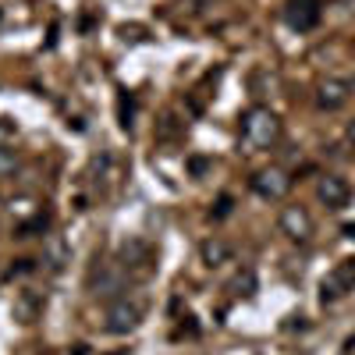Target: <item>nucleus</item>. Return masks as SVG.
<instances>
[{
	"label": "nucleus",
	"mask_w": 355,
	"mask_h": 355,
	"mask_svg": "<svg viewBox=\"0 0 355 355\" xmlns=\"http://www.w3.org/2000/svg\"><path fill=\"white\" fill-rule=\"evenodd\" d=\"M89 288H93V295H100V299H121V291H125V270H121V263L117 266H100V270L89 274Z\"/></svg>",
	"instance_id": "6e6552de"
},
{
	"label": "nucleus",
	"mask_w": 355,
	"mask_h": 355,
	"mask_svg": "<svg viewBox=\"0 0 355 355\" xmlns=\"http://www.w3.org/2000/svg\"><path fill=\"white\" fill-rule=\"evenodd\" d=\"M93 174H96L93 182H96L100 192H114L117 182L125 178V164H121V157H117V153H100L93 160Z\"/></svg>",
	"instance_id": "9b49d317"
},
{
	"label": "nucleus",
	"mask_w": 355,
	"mask_h": 355,
	"mask_svg": "<svg viewBox=\"0 0 355 355\" xmlns=\"http://www.w3.org/2000/svg\"><path fill=\"white\" fill-rule=\"evenodd\" d=\"M316 199L327 206V210H345L348 199H352V189H348L345 178H338V174H323L320 182H316Z\"/></svg>",
	"instance_id": "9d476101"
},
{
	"label": "nucleus",
	"mask_w": 355,
	"mask_h": 355,
	"mask_svg": "<svg viewBox=\"0 0 355 355\" xmlns=\"http://www.w3.org/2000/svg\"><path fill=\"white\" fill-rule=\"evenodd\" d=\"M277 139H281V117L270 107H249L242 114V142L252 153L270 150Z\"/></svg>",
	"instance_id": "f257e3e1"
},
{
	"label": "nucleus",
	"mask_w": 355,
	"mask_h": 355,
	"mask_svg": "<svg viewBox=\"0 0 355 355\" xmlns=\"http://www.w3.org/2000/svg\"><path fill=\"white\" fill-rule=\"evenodd\" d=\"M348 142H352V146H355V121H352V125H348Z\"/></svg>",
	"instance_id": "a211bd4d"
},
{
	"label": "nucleus",
	"mask_w": 355,
	"mask_h": 355,
	"mask_svg": "<svg viewBox=\"0 0 355 355\" xmlns=\"http://www.w3.org/2000/svg\"><path fill=\"white\" fill-rule=\"evenodd\" d=\"M345 234H348V239H355V224H345Z\"/></svg>",
	"instance_id": "6ab92c4d"
},
{
	"label": "nucleus",
	"mask_w": 355,
	"mask_h": 355,
	"mask_svg": "<svg viewBox=\"0 0 355 355\" xmlns=\"http://www.w3.org/2000/svg\"><path fill=\"white\" fill-rule=\"evenodd\" d=\"M15 316H18L21 323H33V320L40 316V299H36V295L21 291V295H18V302H15Z\"/></svg>",
	"instance_id": "4468645a"
},
{
	"label": "nucleus",
	"mask_w": 355,
	"mask_h": 355,
	"mask_svg": "<svg viewBox=\"0 0 355 355\" xmlns=\"http://www.w3.org/2000/svg\"><path fill=\"white\" fill-rule=\"evenodd\" d=\"M320 15H323L320 0H288L284 4V21H288V28H295V33H309V28H316Z\"/></svg>",
	"instance_id": "0eeeda50"
},
{
	"label": "nucleus",
	"mask_w": 355,
	"mask_h": 355,
	"mask_svg": "<svg viewBox=\"0 0 355 355\" xmlns=\"http://www.w3.org/2000/svg\"><path fill=\"white\" fill-rule=\"evenodd\" d=\"M348 100H352V82H345V78H323V82L316 85V107H320V110L334 114V110H341Z\"/></svg>",
	"instance_id": "1a4fd4ad"
},
{
	"label": "nucleus",
	"mask_w": 355,
	"mask_h": 355,
	"mask_svg": "<svg viewBox=\"0 0 355 355\" xmlns=\"http://www.w3.org/2000/svg\"><path fill=\"white\" fill-rule=\"evenodd\" d=\"M231 214V196H220V202H217V210H214V217L220 220V217H227Z\"/></svg>",
	"instance_id": "f3484780"
},
{
	"label": "nucleus",
	"mask_w": 355,
	"mask_h": 355,
	"mask_svg": "<svg viewBox=\"0 0 355 355\" xmlns=\"http://www.w3.org/2000/svg\"><path fill=\"white\" fill-rule=\"evenodd\" d=\"M43 263L50 266V270H64V266L71 263V249L64 242V234H46L43 239Z\"/></svg>",
	"instance_id": "f8f14e48"
},
{
	"label": "nucleus",
	"mask_w": 355,
	"mask_h": 355,
	"mask_svg": "<svg viewBox=\"0 0 355 355\" xmlns=\"http://www.w3.org/2000/svg\"><path fill=\"white\" fill-rule=\"evenodd\" d=\"M231 291H234V295H256V274L249 270V266H245V270H239V274H234V281H231Z\"/></svg>",
	"instance_id": "dca6fc26"
},
{
	"label": "nucleus",
	"mask_w": 355,
	"mask_h": 355,
	"mask_svg": "<svg viewBox=\"0 0 355 355\" xmlns=\"http://www.w3.org/2000/svg\"><path fill=\"white\" fill-rule=\"evenodd\" d=\"M249 185H252V192H256L259 199H266V202H281V199L291 192L295 178H291L284 167L270 164V167H259V171L249 178Z\"/></svg>",
	"instance_id": "f03ea898"
},
{
	"label": "nucleus",
	"mask_w": 355,
	"mask_h": 355,
	"mask_svg": "<svg viewBox=\"0 0 355 355\" xmlns=\"http://www.w3.org/2000/svg\"><path fill=\"white\" fill-rule=\"evenodd\" d=\"M142 302L139 299H128V295H121V299H114L107 306V316H103V327L110 334H132L139 331V323H142Z\"/></svg>",
	"instance_id": "7ed1b4c3"
},
{
	"label": "nucleus",
	"mask_w": 355,
	"mask_h": 355,
	"mask_svg": "<svg viewBox=\"0 0 355 355\" xmlns=\"http://www.w3.org/2000/svg\"><path fill=\"white\" fill-rule=\"evenodd\" d=\"M199 256H202L206 266H220V263L231 259V245H227L224 239H206V242L199 245Z\"/></svg>",
	"instance_id": "ddd939ff"
},
{
	"label": "nucleus",
	"mask_w": 355,
	"mask_h": 355,
	"mask_svg": "<svg viewBox=\"0 0 355 355\" xmlns=\"http://www.w3.org/2000/svg\"><path fill=\"white\" fill-rule=\"evenodd\" d=\"M277 227H281V234L288 242H309L313 239V217H309V210L306 206H299V202H291V206H284L281 210V217H277Z\"/></svg>",
	"instance_id": "20e7f679"
},
{
	"label": "nucleus",
	"mask_w": 355,
	"mask_h": 355,
	"mask_svg": "<svg viewBox=\"0 0 355 355\" xmlns=\"http://www.w3.org/2000/svg\"><path fill=\"white\" fill-rule=\"evenodd\" d=\"M352 288H355V259H341L334 270L323 277L320 299H323V302H338V299H345Z\"/></svg>",
	"instance_id": "423d86ee"
},
{
	"label": "nucleus",
	"mask_w": 355,
	"mask_h": 355,
	"mask_svg": "<svg viewBox=\"0 0 355 355\" xmlns=\"http://www.w3.org/2000/svg\"><path fill=\"white\" fill-rule=\"evenodd\" d=\"M18 167H21V153L15 150V146H4V142H0V178L15 174Z\"/></svg>",
	"instance_id": "2eb2a0df"
},
{
	"label": "nucleus",
	"mask_w": 355,
	"mask_h": 355,
	"mask_svg": "<svg viewBox=\"0 0 355 355\" xmlns=\"http://www.w3.org/2000/svg\"><path fill=\"white\" fill-rule=\"evenodd\" d=\"M121 270L128 277H150L153 274V245L150 242H142V239H132L121 245Z\"/></svg>",
	"instance_id": "39448f33"
}]
</instances>
